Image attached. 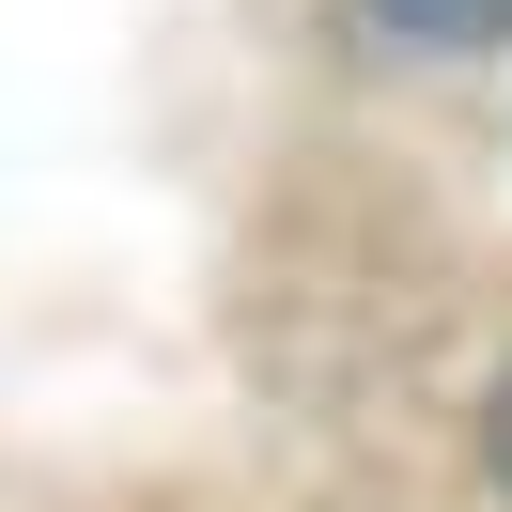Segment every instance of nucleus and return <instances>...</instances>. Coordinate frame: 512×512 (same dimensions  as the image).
Returning <instances> with one entry per match:
<instances>
[{
  "label": "nucleus",
  "mask_w": 512,
  "mask_h": 512,
  "mask_svg": "<svg viewBox=\"0 0 512 512\" xmlns=\"http://www.w3.org/2000/svg\"><path fill=\"white\" fill-rule=\"evenodd\" d=\"M373 16H388L404 47H497V32H512V0H373Z\"/></svg>",
  "instance_id": "f257e3e1"
},
{
  "label": "nucleus",
  "mask_w": 512,
  "mask_h": 512,
  "mask_svg": "<svg viewBox=\"0 0 512 512\" xmlns=\"http://www.w3.org/2000/svg\"><path fill=\"white\" fill-rule=\"evenodd\" d=\"M481 466L512 481V373H497V404H481Z\"/></svg>",
  "instance_id": "f03ea898"
}]
</instances>
